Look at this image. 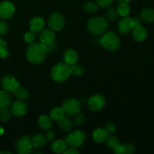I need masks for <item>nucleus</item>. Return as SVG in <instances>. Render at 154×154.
<instances>
[{
    "label": "nucleus",
    "mask_w": 154,
    "mask_h": 154,
    "mask_svg": "<svg viewBox=\"0 0 154 154\" xmlns=\"http://www.w3.org/2000/svg\"><path fill=\"white\" fill-rule=\"evenodd\" d=\"M47 53L48 51L45 45L41 42H33L27 48L26 55L29 62L38 65L44 61Z\"/></svg>",
    "instance_id": "obj_1"
},
{
    "label": "nucleus",
    "mask_w": 154,
    "mask_h": 154,
    "mask_svg": "<svg viewBox=\"0 0 154 154\" xmlns=\"http://www.w3.org/2000/svg\"><path fill=\"white\" fill-rule=\"evenodd\" d=\"M108 26L107 20L102 17H92L87 23V29L94 35H102L106 32Z\"/></svg>",
    "instance_id": "obj_2"
},
{
    "label": "nucleus",
    "mask_w": 154,
    "mask_h": 154,
    "mask_svg": "<svg viewBox=\"0 0 154 154\" xmlns=\"http://www.w3.org/2000/svg\"><path fill=\"white\" fill-rule=\"evenodd\" d=\"M70 75V66L66 63H57L51 69V78L57 83L64 82Z\"/></svg>",
    "instance_id": "obj_3"
},
{
    "label": "nucleus",
    "mask_w": 154,
    "mask_h": 154,
    "mask_svg": "<svg viewBox=\"0 0 154 154\" xmlns=\"http://www.w3.org/2000/svg\"><path fill=\"white\" fill-rule=\"evenodd\" d=\"M100 44L104 48L110 51H116L120 48V39L114 32H108L102 35Z\"/></svg>",
    "instance_id": "obj_4"
},
{
    "label": "nucleus",
    "mask_w": 154,
    "mask_h": 154,
    "mask_svg": "<svg viewBox=\"0 0 154 154\" xmlns=\"http://www.w3.org/2000/svg\"><path fill=\"white\" fill-rule=\"evenodd\" d=\"M86 140V134L81 130H75L71 132L65 138L66 144L69 147H73L77 148L84 144Z\"/></svg>",
    "instance_id": "obj_5"
},
{
    "label": "nucleus",
    "mask_w": 154,
    "mask_h": 154,
    "mask_svg": "<svg viewBox=\"0 0 154 154\" xmlns=\"http://www.w3.org/2000/svg\"><path fill=\"white\" fill-rule=\"evenodd\" d=\"M62 108L67 115L75 116L81 112V102L78 100L73 98H70V99H66L63 102L62 105Z\"/></svg>",
    "instance_id": "obj_6"
},
{
    "label": "nucleus",
    "mask_w": 154,
    "mask_h": 154,
    "mask_svg": "<svg viewBox=\"0 0 154 154\" xmlns=\"http://www.w3.org/2000/svg\"><path fill=\"white\" fill-rule=\"evenodd\" d=\"M16 150L20 154H29L32 152L33 146L31 138L28 135H24L17 140L16 143Z\"/></svg>",
    "instance_id": "obj_7"
},
{
    "label": "nucleus",
    "mask_w": 154,
    "mask_h": 154,
    "mask_svg": "<svg viewBox=\"0 0 154 154\" xmlns=\"http://www.w3.org/2000/svg\"><path fill=\"white\" fill-rule=\"evenodd\" d=\"M48 23L53 31H60L65 26V19L60 13L54 12L50 16Z\"/></svg>",
    "instance_id": "obj_8"
},
{
    "label": "nucleus",
    "mask_w": 154,
    "mask_h": 154,
    "mask_svg": "<svg viewBox=\"0 0 154 154\" xmlns=\"http://www.w3.org/2000/svg\"><path fill=\"white\" fill-rule=\"evenodd\" d=\"M1 85L3 90L9 93H13L20 87L17 80L11 75H5L3 77L1 81Z\"/></svg>",
    "instance_id": "obj_9"
},
{
    "label": "nucleus",
    "mask_w": 154,
    "mask_h": 154,
    "mask_svg": "<svg viewBox=\"0 0 154 154\" xmlns=\"http://www.w3.org/2000/svg\"><path fill=\"white\" fill-rule=\"evenodd\" d=\"M106 103L105 98L101 94L93 95L88 100V107L93 111H100Z\"/></svg>",
    "instance_id": "obj_10"
},
{
    "label": "nucleus",
    "mask_w": 154,
    "mask_h": 154,
    "mask_svg": "<svg viewBox=\"0 0 154 154\" xmlns=\"http://www.w3.org/2000/svg\"><path fill=\"white\" fill-rule=\"evenodd\" d=\"M15 7L11 2L5 1L0 3V17L3 20H8L14 16Z\"/></svg>",
    "instance_id": "obj_11"
},
{
    "label": "nucleus",
    "mask_w": 154,
    "mask_h": 154,
    "mask_svg": "<svg viewBox=\"0 0 154 154\" xmlns=\"http://www.w3.org/2000/svg\"><path fill=\"white\" fill-rule=\"evenodd\" d=\"M117 27L120 32L123 34H126L132 31V29L135 27L133 18L129 17H124L119 21Z\"/></svg>",
    "instance_id": "obj_12"
},
{
    "label": "nucleus",
    "mask_w": 154,
    "mask_h": 154,
    "mask_svg": "<svg viewBox=\"0 0 154 154\" xmlns=\"http://www.w3.org/2000/svg\"><path fill=\"white\" fill-rule=\"evenodd\" d=\"M27 105L24 101H17L11 106V113L16 117H22L27 112Z\"/></svg>",
    "instance_id": "obj_13"
},
{
    "label": "nucleus",
    "mask_w": 154,
    "mask_h": 154,
    "mask_svg": "<svg viewBox=\"0 0 154 154\" xmlns=\"http://www.w3.org/2000/svg\"><path fill=\"white\" fill-rule=\"evenodd\" d=\"M45 20L41 17H35L30 20L29 28L30 30L35 33H39L45 29Z\"/></svg>",
    "instance_id": "obj_14"
},
{
    "label": "nucleus",
    "mask_w": 154,
    "mask_h": 154,
    "mask_svg": "<svg viewBox=\"0 0 154 154\" xmlns=\"http://www.w3.org/2000/svg\"><path fill=\"white\" fill-rule=\"evenodd\" d=\"M55 38V34H54V31L51 29H43L41 32L40 35H39L40 42L45 45V46L54 43Z\"/></svg>",
    "instance_id": "obj_15"
},
{
    "label": "nucleus",
    "mask_w": 154,
    "mask_h": 154,
    "mask_svg": "<svg viewBox=\"0 0 154 154\" xmlns=\"http://www.w3.org/2000/svg\"><path fill=\"white\" fill-rule=\"evenodd\" d=\"M147 35V32L142 26H138L132 29V37L135 42H142L146 39Z\"/></svg>",
    "instance_id": "obj_16"
},
{
    "label": "nucleus",
    "mask_w": 154,
    "mask_h": 154,
    "mask_svg": "<svg viewBox=\"0 0 154 154\" xmlns=\"http://www.w3.org/2000/svg\"><path fill=\"white\" fill-rule=\"evenodd\" d=\"M108 132L105 128H98L93 132V138L97 143H104L108 138Z\"/></svg>",
    "instance_id": "obj_17"
},
{
    "label": "nucleus",
    "mask_w": 154,
    "mask_h": 154,
    "mask_svg": "<svg viewBox=\"0 0 154 154\" xmlns=\"http://www.w3.org/2000/svg\"><path fill=\"white\" fill-rule=\"evenodd\" d=\"M78 61V54L76 51L74 49L69 48L66 50L64 54V63L69 66L75 64Z\"/></svg>",
    "instance_id": "obj_18"
},
{
    "label": "nucleus",
    "mask_w": 154,
    "mask_h": 154,
    "mask_svg": "<svg viewBox=\"0 0 154 154\" xmlns=\"http://www.w3.org/2000/svg\"><path fill=\"white\" fill-rule=\"evenodd\" d=\"M38 124L39 127L43 130H49L53 127V119L51 118V116L44 114L39 117Z\"/></svg>",
    "instance_id": "obj_19"
},
{
    "label": "nucleus",
    "mask_w": 154,
    "mask_h": 154,
    "mask_svg": "<svg viewBox=\"0 0 154 154\" xmlns=\"http://www.w3.org/2000/svg\"><path fill=\"white\" fill-rule=\"evenodd\" d=\"M58 126L63 131L69 132L73 128V122L69 117L65 115L63 118L58 120Z\"/></svg>",
    "instance_id": "obj_20"
},
{
    "label": "nucleus",
    "mask_w": 154,
    "mask_h": 154,
    "mask_svg": "<svg viewBox=\"0 0 154 154\" xmlns=\"http://www.w3.org/2000/svg\"><path fill=\"white\" fill-rule=\"evenodd\" d=\"M31 141L33 148H42L46 144L47 138L42 134H37L31 138Z\"/></svg>",
    "instance_id": "obj_21"
},
{
    "label": "nucleus",
    "mask_w": 154,
    "mask_h": 154,
    "mask_svg": "<svg viewBox=\"0 0 154 154\" xmlns=\"http://www.w3.org/2000/svg\"><path fill=\"white\" fill-rule=\"evenodd\" d=\"M67 146L65 140H57L51 144V150L56 153H61L66 150Z\"/></svg>",
    "instance_id": "obj_22"
},
{
    "label": "nucleus",
    "mask_w": 154,
    "mask_h": 154,
    "mask_svg": "<svg viewBox=\"0 0 154 154\" xmlns=\"http://www.w3.org/2000/svg\"><path fill=\"white\" fill-rule=\"evenodd\" d=\"M11 103V97L8 92L0 90V108H8Z\"/></svg>",
    "instance_id": "obj_23"
},
{
    "label": "nucleus",
    "mask_w": 154,
    "mask_h": 154,
    "mask_svg": "<svg viewBox=\"0 0 154 154\" xmlns=\"http://www.w3.org/2000/svg\"><path fill=\"white\" fill-rule=\"evenodd\" d=\"M141 18L146 23H152L154 21V10L150 8H144L141 12Z\"/></svg>",
    "instance_id": "obj_24"
},
{
    "label": "nucleus",
    "mask_w": 154,
    "mask_h": 154,
    "mask_svg": "<svg viewBox=\"0 0 154 154\" xmlns=\"http://www.w3.org/2000/svg\"><path fill=\"white\" fill-rule=\"evenodd\" d=\"M14 96L17 100L25 101L29 97V93L26 88L22 87H19L13 93Z\"/></svg>",
    "instance_id": "obj_25"
},
{
    "label": "nucleus",
    "mask_w": 154,
    "mask_h": 154,
    "mask_svg": "<svg viewBox=\"0 0 154 154\" xmlns=\"http://www.w3.org/2000/svg\"><path fill=\"white\" fill-rule=\"evenodd\" d=\"M66 115V113L63 111V109L61 108H59V107H56V108H53L51 111V114H50V116H51V118L54 120H60V119L63 118L64 116Z\"/></svg>",
    "instance_id": "obj_26"
},
{
    "label": "nucleus",
    "mask_w": 154,
    "mask_h": 154,
    "mask_svg": "<svg viewBox=\"0 0 154 154\" xmlns=\"http://www.w3.org/2000/svg\"><path fill=\"white\" fill-rule=\"evenodd\" d=\"M118 13H117V8H111L108 9L105 14V19L111 22H114L118 18Z\"/></svg>",
    "instance_id": "obj_27"
},
{
    "label": "nucleus",
    "mask_w": 154,
    "mask_h": 154,
    "mask_svg": "<svg viewBox=\"0 0 154 154\" xmlns=\"http://www.w3.org/2000/svg\"><path fill=\"white\" fill-rule=\"evenodd\" d=\"M99 8V6L96 4V2H93L89 1L84 4V9L87 13L89 14H93L95 12H96Z\"/></svg>",
    "instance_id": "obj_28"
},
{
    "label": "nucleus",
    "mask_w": 154,
    "mask_h": 154,
    "mask_svg": "<svg viewBox=\"0 0 154 154\" xmlns=\"http://www.w3.org/2000/svg\"><path fill=\"white\" fill-rule=\"evenodd\" d=\"M117 11L119 16L124 17H127L129 14L130 8L128 5V4H120V5L117 8Z\"/></svg>",
    "instance_id": "obj_29"
},
{
    "label": "nucleus",
    "mask_w": 154,
    "mask_h": 154,
    "mask_svg": "<svg viewBox=\"0 0 154 154\" xmlns=\"http://www.w3.org/2000/svg\"><path fill=\"white\" fill-rule=\"evenodd\" d=\"M105 142H106L107 145H108L110 148L112 149V150L116 148V147L120 144V141H119L118 138L116 136H114V135H112V134L108 135V138H107V140L105 141Z\"/></svg>",
    "instance_id": "obj_30"
},
{
    "label": "nucleus",
    "mask_w": 154,
    "mask_h": 154,
    "mask_svg": "<svg viewBox=\"0 0 154 154\" xmlns=\"http://www.w3.org/2000/svg\"><path fill=\"white\" fill-rule=\"evenodd\" d=\"M70 66V72L71 75H81L84 72V67L82 65L75 64L71 65Z\"/></svg>",
    "instance_id": "obj_31"
},
{
    "label": "nucleus",
    "mask_w": 154,
    "mask_h": 154,
    "mask_svg": "<svg viewBox=\"0 0 154 154\" xmlns=\"http://www.w3.org/2000/svg\"><path fill=\"white\" fill-rule=\"evenodd\" d=\"M11 111L8 108H0V121L2 123H6L11 118Z\"/></svg>",
    "instance_id": "obj_32"
},
{
    "label": "nucleus",
    "mask_w": 154,
    "mask_h": 154,
    "mask_svg": "<svg viewBox=\"0 0 154 154\" xmlns=\"http://www.w3.org/2000/svg\"><path fill=\"white\" fill-rule=\"evenodd\" d=\"M122 154H132L135 152V147L129 143L122 144Z\"/></svg>",
    "instance_id": "obj_33"
},
{
    "label": "nucleus",
    "mask_w": 154,
    "mask_h": 154,
    "mask_svg": "<svg viewBox=\"0 0 154 154\" xmlns=\"http://www.w3.org/2000/svg\"><path fill=\"white\" fill-rule=\"evenodd\" d=\"M9 53L7 50V45L6 42L0 38V57L1 58H6L8 56Z\"/></svg>",
    "instance_id": "obj_34"
},
{
    "label": "nucleus",
    "mask_w": 154,
    "mask_h": 154,
    "mask_svg": "<svg viewBox=\"0 0 154 154\" xmlns=\"http://www.w3.org/2000/svg\"><path fill=\"white\" fill-rule=\"evenodd\" d=\"M35 39V33L34 32L31 31V30L29 32H26L25 33V35H24V40H25V42L26 43H33Z\"/></svg>",
    "instance_id": "obj_35"
},
{
    "label": "nucleus",
    "mask_w": 154,
    "mask_h": 154,
    "mask_svg": "<svg viewBox=\"0 0 154 154\" xmlns=\"http://www.w3.org/2000/svg\"><path fill=\"white\" fill-rule=\"evenodd\" d=\"M86 121V117L84 114H77L76 117L75 118V120H74V124L77 126H82V125L84 124Z\"/></svg>",
    "instance_id": "obj_36"
},
{
    "label": "nucleus",
    "mask_w": 154,
    "mask_h": 154,
    "mask_svg": "<svg viewBox=\"0 0 154 154\" xmlns=\"http://www.w3.org/2000/svg\"><path fill=\"white\" fill-rule=\"evenodd\" d=\"M9 26L5 21L0 20V36L4 35L8 32Z\"/></svg>",
    "instance_id": "obj_37"
},
{
    "label": "nucleus",
    "mask_w": 154,
    "mask_h": 154,
    "mask_svg": "<svg viewBox=\"0 0 154 154\" xmlns=\"http://www.w3.org/2000/svg\"><path fill=\"white\" fill-rule=\"evenodd\" d=\"M96 4L98 5L99 7L105 8H107L108 7V6L111 5L113 3V1H114V0H96Z\"/></svg>",
    "instance_id": "obj_38"
},
{
    "label": "nucleus",
    "mask_w": 154,
    "mask_h": 154,
    "mask_svg": "<svg viewBox=\"0 0 154 154\" xmlns=\"http://www.w3.org/2000/svg\"><path fill=\"white\" fill-rule=\"evenodd\" d=\"M104 128L106 129L107 132H108V134H109V135H111V134L114 133L116 130L115 126H114V123H106V124L105 125V126H104Z\"/></svg>",
    "instance_id": "obj_39"
},
{
    "label": "nucleus",
    "mask_w": 154,
    "mask_h": 154,
    "mask_svg": "<svg viewBox=\"0 0 154 154\" xmlns=\"http://www.w3.org/2000/svg\"><path fill=\"white\" fill-rule=\"evenodd\" d=\"M45 137H46L47 140H48V141H52V140H54V138H55V132L53 130L49 129V130L46 132V134H45Z\"/></svg>",
    "instance_id": "obj_40"
},
{
    "label": "nucleus",
    "mask_w": 154,
    "mask_h": 154,
    "mask_svg": "<svg viewBox=\"0 0 154 154\" xmlns=\"http://www.w3.org/2000/svg\"><path fill=\"white\" fill-rule=\"evenodd\" d=\"M63 153L65 154H78L79 153V152L77 150V149L75 147H69V148H66V150Z\"/></svg>",
    "instance_id": "obj_41"
},
{
    "label": "nucleus",
    "mask_w": 154,
    "mask_h": 154,
    "mask_svg": "<svg viewBox=\"0 0 154 154\" xmlns=\"http://www.w3.org/2000/svg\"><path fill=\"white\" fill-rule=\"evenodd\" d=\"M56 48H57V46H56V45L54 44V42L52 44H50V45H47L46 46L48 52H53V51H54V50L56 49Z\"/></svg>",
    "instance_id": "obj_42"
},
{
    "label": "nucleus",
    "mask_w": 154,
    "mask_h": 154,
    "mask_svg": "<svg viewBox=\"0 0 154 154\" xmlns=\"http://www.w3.org/2000/svg\"><path fill=\"white\" fill-rule=\"evenodd\" d=\"M133 20H134V22H135V27L138 26H141V20H140L139 18H138V17H134Z\"/></svg>",
    "instance_id": "obj_43"
},
{
    "label": "nucleus",
    "mask_w": 154,
    "mask_h": 154,
    "mask_svg": "<svg viewBox=\"0 0 154 154\" xmlns=\"http://www.w3.org/2000/svg\"><path fill=\"white\" fill-rule=\"evenodd\" d=\"M119 4H129L130 0H117Z\"/></svg>",
    "instance_id": "obj_44"
},
{
    "label": "nucleus",
    "mask_w": 154,
    "mask_h": 154,
    "mask_svg": "<svg viewBox=\"0 0 154 154\" xmlns=\"http://www.w3.org/2000/svg\"><path fill=\"white\" fill-rule=\"evenodd\" d=\"M3 132H4V129H3V128L0 127V135H2Z\"/></svg>",
    "instance_id": "obj_45"
},
{
    "label": "nucleus",
    "mask_w": 154,
    "mask_h": 154,
    "mask_svg": "<svg viewBox=\"0 0 154 154\" xmlns=\"http://www.w3.org/2000/svg\"><path fill=\"white\" fill-rule=\"evenodd\" d=\"M2 153H8V154H11L10 152H8V151H2V152H0V154H2Z\"/></svg>",
    "instance_id": "obj_46"
}]
</instances>
